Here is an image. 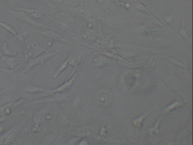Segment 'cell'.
<instances>
[{
    "instance_id": "1",
    "label": "cell",
    "mask_w": 193,
    "mask_h": 145,
    "mask_svg": "<svg viewBox=\"0 0 193 145\" xmlns=\"http://www.w3.org/2000/svg\"><path fill=\"white\" fill-rule=\"evenodd\" d=\"M59 51H55L52 52H45L43 53L42 55H40L39 56L30 60L28 63V64L26 68L23 71V72L25 73L28 72L34 67L38 65H44V64L45 61L48 60L49 58H51L55 55H56Z\"/></svg>"
},
{
    "instance_id": "2",
    "label": "cell",
    "mask_w": 193,
    "mask_h": 145,
    "mask_svg": "<svg viewBox=\"0 0 193 145\" xmlns=\"http://www.w3.org/2000/svg\"><path fill=\"white\" fill-rule=\"evenodd\" d=\"M11 15H13L14 18H15L16 19L22 21L23 22H25L28 24H30L36 27H38L40 26H44V24L38 23L34 20H33L32 18H30L29 15L25 13L23 11H13V10H8Z\"/></svg>"
},
{
    "instance_id": "3",
    "label": "cell",
    "mask_w": 193,
    "mask_h": 145,
    "mask_svg": "<svg viewBox=\"0 0 193 145\" xmlns=\"http://www.w3.org/2000/svg\"><path fill=\"white\" fill-rule=\"evenodd\" d=\"M164 82L168 86V87H169L173 91H174L176 94H177V95L180 96L186 102L188 101L186 100L184 94L182 92V91H181V90L180 87V86L179 85L175 79H173V78H170V77H165L164 79Z\"/></svg>"
},
{
    "instance_id": "4",
    "label": "cell",
    "mask_w": 193,
    "mask_h": 145,
    "mask_svg": "<svg viewBox=\"0 0 193 145\" xmlns=\"http://www.w3.org/2000/svg\"><path fill=\"white\" fill-rule=\"evenodd\" d=\"M31 30L34 31H35V32L43 36H47L48 38H52L55 40H59V41H61V42H65V39L60 35H59L58 34L52 31H49V30H38V29H35V28H31Z\"/></svg>"
},
{
    "instance_id": "5",
    "label": "cell",
    "mask_w": 193,
    "mask_h": 145,
    "mask_svg": "<svg viewBox=\"0 0 193 145\" xmlns=\"http://www.w3.org/2000/svg\"><path fill=\"white\" fill-rule=\"evenodd\" d=\"M157 108L156 107H153L152 108H151L148 111H146L144 113H143V115H142L141 116L138 117L137 118L135 119L132 123L133 124V125L137 129H140L142 127V125H143V121H144V120L146 119V118L147 117V116H148L151 112H152L153 111H154L155 110H156Z\"/></svg>"
},
{
    "instance_id": "6",
    "label": "cell",
    "mask_w": 193,
    "mask_h": 145,
    "mask_svg": "<svg viewBox=\"0 0 193 145\" xmlns=\"http://www.w3.org/2000/svg\"><path fill=\"white\" fill-rule=\"evenodd\" d=\"M76 76V74L74 75L71 79H70L68 81L65 82L64 83H63V84H61V86H60L59 87L55 88L53 90H50V94H56V93H60L62 92H64L66 91L68 88H69L72 84H73L75 78Z\"/></svg>"
},
{
    "instance_id": "7",
    "label": "cell",
    "mask_w": 193,
    "mask_h": 145,
    "mask_svg": "<svg viewBox=\"0 0 193 145\" xmlns=\"http://www.w3.org/2000/svg\"><path fill=\"white\" fill-rule=\"evenodd\" d=\"M16 136V132L14 130H10L2 136L0 140V144L1 145H9L14 141Z\"/></svg>"
},
{
    "instance_id": "8",
    "label": "cell",
    "mask_w": 193,
    "mask_h": 145,
    "mask_svg": "<svg viewBox=\"0 0 193 145\" xmlns=\"http://www.w3.org/2000/svg\"><path fill=\"white\" fill-rule=\"evenodd\" d=\"M23 91L27 92L30 94H34V93H39V92H47L49 94H50V90H47L45 88L35 86L34 85H27L23 90Z\"/></svg>"
},
{
    "instance_id": "9",
    "label": "cell",
    "mask_w": 193,
    "mask_h": 145,
    "mask_svg": "<svg viewBox=\"0 0 193 145\" xmlns=\"http://www.w3.org/2000/svg\"><path fill=\"white\" fill-rule=\"evenodd\" d=\"M181 107H182V104L179 102L175 101L165 108L164 111H163V113L164 114L169 113L170 112L175 111V109H177L181 108Z\"/></svg>"
},
{
    "instance_id": "10",
    "label": "cell",
    "mask_w": 193,
    "mask_h": 145,
    "mask_svg": "<svg viewBox=\"0 0 193 145\" xmlns=\"http://www.w3.org/2000/svg\"><path fill=\"white\" fill-rule=\"evenodd\" d=\"M20 10L26 11V13H28L29 15L36 18H40L43 16V12L35 9H20Z\"/></svg>"
},
{
    "instance_id": "11",
    "label": "cell",
    "mask_w": 193,
    "mask_h": 145,
    "mask_svg": "<svg viewBox=\"0 0 193 145\" xmlns=\"http://www.w3.org/2000/svg\"><path fill=\"white\" fill-rule=\"evenodd\" d=\"M0 26L1 27H2L3 28L9 32H10L12 35L15 36L16 37V38L18 37V34H17L16 31L11 26H10L9 24L0 21Z\"/></svg>"
},
{
    "instance_id": "12",
    "label": "cell",
    "mask_w": 193,
    "mask_h": 145,
    "mask_svg": "<svg viewBox=\"0 0 193 145\" xmlns=\"http://www.w3.org/2000/svg\"><path fill=\"white\" fill-rule=\"evenodd\" d=\"M69 59H68L67 60H66L65 62H64L63 64H61L60 65V66L59 67L57 71H56V72H55L53 76V77L54 78H56L59 74L61 72H63L65 69L66 68V67H67V65L69 64Z\"/></svg>"
},
{
    "instance_id": "13",
    "label": "cell",
    "mask_w": 193,
    "mask_h": 145,
    "mask_svg": "<svg viewBox=\"0 0 193 145\" xmlns=\"http://www.w3.org/2000/svg\"><path fill=\"white\" fill-rule=\"evenodd\" d=\"M161 118H162V117H160V118L157 120V121L156 122L155 124L154 125V126H153V127H151V128H148V130L149 131V132H150L151 134H153V133L157 134V133H159V125H160V121H161Z\"/></svg>"
},
{
    "instance_id": "14",
    "label": "cell",
    "mask_w": 193,
    "mask_h": 145,
    "mask_svg": "<svg viewBox=\"0 0 193 145\" xmlns=\"http://www.w3.org/2000/svg\"><path fill=\"white\" fill-rule=\"evenodd\" d=\"M2 59L5 60L6 64L10 67L11 69H13L14 68V66L16 63L15 59L11 57H3Z\"/></svg>"
},
{
    "instance_id": "15",
    "label": "cell",
    "mask_w": 193,
    "mask_h": 145,
    "mask_svg": "<svg viewBox=\"0 0 193 145\" xmlns=\"http://www.w3.org/2000/svg\"><path fill=\"white\" fill-rule=\"evenodd\" d=\"M45 119V113L43 112H39L34 117V121L35 124H39L43 121Z\"/></svg>"
},
{
    "instance_id": "16",
    "label": "cell",
    "mask_w": 193,
    "mask_h": 145,
    "mask_svg": "<svg viewBox=\"0 0 193 145\" xmlns=\"http://www.w3.org/2000/svg\"><path fill=\"white\" fill-rule=\"evenodd\" d=\"M54 139H55V136L54 135L49 134L44 138V140H43V141L41 144V145H51L52 144V143L53 142Z\"/></svg>"
},
{
    "instance_id": "17",
    "label": "cell",
    "mask_w": 193,
    "mask_h": 145,
    "mask_svg": "<svg viewBox=\"0 0 193 145\" xmlns=\"http://www.w3.org/2000/svg\"><path fill=\"white\" fill-rule=\"evenodd\" d=\"M64 98L61 95H56L55 97H52L50 98H47L45 99H42L41 100H40L39 102H36V103H41V102H53V101H58V100H61L63 99Z\"/></svg>"
},
{
    "instance_id": "18",
    "label": "cell",
    "mask_w": 193,
    "mask_h": 145,
    "mask_svg": "<svg viewBox=\"0 0 193 145\" xmlns=\"http://www.w3.org/2000/svg\"><path fill=\"white\" fill-rule=\"evenodd\" d=\"M107 124V120L105 121H104L101 125V129H100V136H105V137H107V128H105V125Z\"/></svg>"
},
{
    "instance_id": "19",
    "label": "cell",
    "mask_w": 193,
    "mask_h": 145,
    "mask_svg": "<svg viewBox=\"0 0 193 145\" xmlns=\"http://www.w3.org/2000/svg\"><path fill=\"white\" fill-rule=\"evenodd\" d=\"M169 60H170V61H171L173 64H174V65H176V66H178V67H180V68H185V65H184V64H182L181 63H180V61H177V60H175V59H170Z\"/></svg>"
},
{
    "instance_id": "20",
    "label": "cell",
    "mask_w": 193,
    "mask_h": 145,
    "mask_svg": "<svg viewBox=\"0 0 193 145\" xmlns=\"http://www.w3.org/2000/svg\"><path fill=\"white\" fill-rule=\"evenodd\" d=\"M80 140V138H73L69 141L68 145H74Z\"/></svg>"
},
{
    "instance_id": "21",
    "label": "cell",
    "mask_w": 193,
    "mask_h": 145,
    "mask_svg": "<svg viewBox=\"0 0 193 145\" xmlns=\"http://www.w3.org/2000/svg\"><path fill=\"white\" fill-rule=\"evenodd\" d=\"M0 69L1 71H5L6 72H5L6 74H7L8 75H12L14 74V72L12 70H5L3 69H2L1 68H0Z\"/></svg>"
},
{
    "instance_id": "22",
    "label": "cell",
    "mask_w": 193,
    "mask_h": 145,
    "mask_svg": "<svg viewBox=\"0 0 193 145\" xmlns=\"http://www.w3.org/2000/svg\"><path fill=\"white\" fill-rule=\"evenodd\" d=\"M3 51H4L6 55H9V53H10V51L7 49V48L6 47V46L5 45H3Z\"/></svg>"
},
{
    "instance_id": "23",
    "label": "cell",
    "mask_w": 193,
    "mask_h": 145,
    "mask_svg": "<svg viewBox=\"0 0 193 145\" xmlns=\"http://www.w3.org/2000/svg\"><path fill=\"white\" fill-rule=\"evenodd\" d=\"M79 145H87V143L86 142V141H81V142H80V144H79Z\"/></svg>"
},
{
    "instance_id": "24",
    "label": "cell",
    "mask_w": 193,
    "mask_h": 145,
    "mask_svg": "<svg viewBox=\"0 0 193 145\" xmlns=\"http://www.w3.org/2000/svg\"><path fill=\"white\" fill-rule=\"evenodd\" d=\"M5 120V117H0V123L3 122Z\"/></svg>"
},
{
    "instance_id": "25",
    "label": "cell",
    "mask_w": 193,
    "mask_h": 145,
    "mask_svg": "<svg viewBox=\"0 0 193 145\" xmlns=\"http://www.w3.org/2000/svg\"><path fill=\"white\" fill-rule=\"evenodd\" d=\"M3 130V125L2 124H0V133H1Z\"/></svg>"
},
{
    "instance_id": "26",
    "label": "cell",
    "mask_w": 193,
    "mask_h": 145,
    "mask_svg": "<svg viewBox=\"0 0 193 145\" xmlns=\"http://www.w3.org/2000/svg\"><path fill=\"white\" fill-rule=\"evenodd\" d=\"M29 139H30V137L25 141V142H24V145H27V143H28V140H29Z\"/></svg>"
},
{
    "instance_id": "27",
    "label": "cell",
    "mask_w": 193,
    "mask_h": 145,
    "mask_svg": "<svg viewBox=\"0 0 193 145\" xmlns=\"http://www.w3.org/2000/svg\"><path fill=\"white\" fill-rule=\"evenodd\" d=\"M6 90H5V89H4V90H1V91H0V95L2 94H3L5 91H6Z\"/></svg>"
},
{
    "instance_id": "28",
    "label": "cell",
    "mask_w": 193,
    "mask_h": 145,
    "mask_svg": "<svg viewBox=\"0 0 193 145\" xmlns=\"http://www.w3.org/2000/svg\"><path fill=\"white\" fill-rule=\"evenodd\" d=\"M0 76H1V74H0Z\"/></svg>"
}]
</instances>
